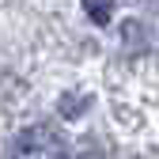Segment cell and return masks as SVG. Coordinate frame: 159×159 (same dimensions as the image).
Segmentation results:
<instances>
[{"instance_id":"1","label":"cell","mask_w":159,"mask_h":159,"mask_svg":"<svg viewBox=\"0 0 159 159\" xmlns=\"http://www.w3.org/2000/svg\"><path fill=\"white\" fill-rule=\"evenodd\" d=\"M84 4V11H87V19L91 23H110V15H114V0H80Z\"/></svg>"}]
</instances>
